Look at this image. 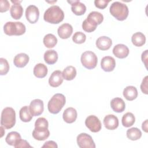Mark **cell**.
Instances as JSON below:
<instances>
[{"instance_id": "obj_23", "label": "cell", "mask_w": 148, "mask_h": 148, "mask_svg": "<svg viewBox=\"0 0 148 148\" xmlns=\"http://www.w3.org/2000/svg\"><path fill=\"white\" fill-rule=\"evenodd\" d=\"M47 66L42 63L37 64L34 68L33 73L34 75L38 78H43L47 74Z\"/></svg>"}, {"instance_id": "obj_37", "label": "cell", "mask_w": 148, "mask_h": 148, "mask_svg": "<svg viewBox=\"0 0 148 148\" xmlns=\"http://www.w3.org/2000/svg\"><path fill=\"white\" fill-rule=\"evenodd\" d=\"M109 2L110 1L106 0H95L94 1V4L97 8L103 9L108 6V4Z\"/></svg>"}, {"instance_id": "obj_30", "label": "cell", "mask_w": 148, "mask_h": 148, "mask_svg": "<svg viewBox=\"0 0 148 148\" xmlns=\"http://www.w3.org/2000/svg\"><path fill=\"white\" fill-rule=\"evenodd\" d=\"M43 42L46 47L51 49L56 45L57 43V39L53 34H48L44 36Z\"/></svg>"}, {"instance_id": "obj_44", "label": "cell", "mask_w": 148, "mask_h": 148, "mask_svg": "<svg viewBox=\"0 0 148 148\" xmlns=\"http://www.w3.org/2000/svg\"><path fill=\"white\" fill-rule=\"evenodd\" d=\"M0 129H1V138L3 136V132H2V131H3V127L1 125V127H0Z\"/></svg>"}, {"instance_id": "obj_2", "label": "cell", "mask_w": 148, "mask_h": 148, "mask_svg": "<svg viewBox=\"0 0 148 148\" xmlns=\"http://www.w3.org/2000/svg\"><path fill=\"white\" fill-rule=\"evenodd\" d=\"M109 11L110 14L119 21L125 20L129 13L128 6L125 4L119 1H116L112 3Z\"/></svg>"}, {"instance_id": "obj_41", "label": "cell", "mask_w": 148, "mask_h": 148, "mask_svg": "<svg viewBox=\"0 0 148 148\" xmlns=\"http://www.w3.org/2000/svg\"><path fill=\"white\" fill-rule=\"evenodd\" d=\"M42 147H53V148H57L58 146L57 143L53 140H49L46 142L44 145L42 146Z\"/></svg>"}, {"instance_id": "obj_5", "label": "cell", "mask_w": 148, "mask_h": 148, "mask_svg": "<svg viewBox=\"0 0 148 148\" xmlns=\"http://www.w3.org/2000/svg\"><path fill=\"white\" fill-rule=\"evenodd\" d=\"M3 31L5 34L9 36H19L25 32L26 28L25 25L20 21H8L3 26Z\"/></svg>"}, {"instance_id": "obj_29", "label": "cell", "mask_w": 148, "mask_h": 148, "mask_svg": "<svg viewBox=\"0 0 148 148\" xmlns=\"http://www.w3.org/2000/svg\"><path fill=\"white\" fill-rule=\"evenodd\" d=\"M19 116L20 120L23 122L30 121L33 116L29 111V106H24L22 107L19 111Z\"/></svg>"}, {"instance_id": "obj_40", "label": "cell", "mask_w": 148, "mask_h": 148, "mask_svg": "<svg viewBox=\"0 0 148 148\" xmlns=\"http://www.w3.org/2000/svg\"><path fill=\"white\" fill-rule=\"evenodd\" d=\"M147 79H148V76H146L144 77V79L142 80V82L140 84V89L141 91H142L143 93L145 94H147Z\"/></svg>"}, {"instance_id": "obj_16", "label": "cell", "mask_w": 148, "mask_h": 148, "mask_svg": "<svg viewBox=\"0 0 148 148\" xmlns=\"http://www.w3.org/2000/svg\"><path fill=\"white\" fill-rule=\"evenodd\" d=\"M129 49L124 44H117L113 49V54L119 58H124L129 54Z\"/></svg>"}, {"instance_id": "obj_21", "label": "cell", "mask_w": 148, "mask_h": 148, "mask_svg": "<svg viewBox=\"0 0 148 148\" xmlns=\"http://www.w3.org/2000/svg\"><path fill=\"white\" fill-rule=\"evenodd\" d=\"M29 56L24 53L17 54L13 60L14 65L18 68L24 67L29 61Z\"/></svg>"}, {"instance_id": "obj_19", "label": "cell", "mask_w": 148, "mask_h": 148, "mask_svg": "<svg viewBox=\"0 0 148 148\" xmlns=\"http://www.w3.org/2000/svg\"><path fill=\"white\" fill-rule=\"evenodd\" d=\"M77 116L76 110L72 107L66 108L62 114L64 120L67 123H72L76 120Z\"/></svg>"}, {"instance_id": "obj_20", "label": "cell", "mask_w": 148, "mask_h": 148, "mask_svg": "<svg viewBox=\"0 0 148 148\" xmlns=\"http://www.w3.org/2000/svg\"><path fill=\"white\" fill-rule=\"evenodd\" d=\"M110 106L114 112L121 113L125 110V104L122 98L116 97L111 100Z\"/></svg>"}, {"instance_id": "obj_1", "label": "cell", "mask_w": 148, "mask_h": 148, "mask_svg": "<svg viewBox=\"0 0 148 148\" xmlns=\"http://www.w3.org/2000/svg\"><path fill=\"white\" fill-rule=\"evenodd\" d=\"M64 18L63 10L57 5H53L49 7L45 12L43 15L44 20L51 24H58Z\"/></svg>"}, {"instance_id": "obj_7", "label": "cell", "mask_w": 148, "mask_h": 148, "mask_svg": "<svg viewBox=\"0 0 148 148\" xmlns=\"http://www.w3.org/2000/svg\"><path fill=\"white\" fill-rule=\"evenodd\" d=\"M77 143L80 148H95V145L92 137L86 134L81 133L79 134L76 138Z\"/></svg>"}, {"instance_id": "obj_31", "label": "cell", "mask_w": 148, "mask_h": 148, "mask_svg": "<svg viewBox=\"0 0 148 148\" xmlns=\"http://www.w3.org/2000/svg\"><path fill=\"white\" fill-rule=\"evenodd\" d=\"M135 121V117L134 115L131 112H127L123 116L121 123L124 127H130L132 126Z\"/></svg>"}, {"instance_id": "obj_39", "label": "cell", "mask_w": 148, "mask_h": 148, "mask_svg": "<svg viewBox=\"0 0 148 148\" xmlns=\"http://www.w3.org/2000/svg\"><path fill=\"white\" fill-rule=\"evenodd\" d=\"M10 3L7 0L0 1V12L1 13L5 12L9 9Z\"/></svg>"}, {"instance_id": "obj_43", "label": "cell", "mask_w": 148, "mask_h": 148, "mask_svg": "<svg viewBox=\"0 0 148 148\" xmlns=\"http://www.w3.org/2000/svg\"><path fill=\"white\" fill-rule=\"evenodd\" d=\"M142 130H143L145 132H147V120H146L142 123Z\"/></svg>"}, {"instance_id": "obj_25", "label": "cell", "mask_w": 148, "mask_h": 148, "mask_svg": "<svg viewBox=\"0 0 148 148\" xmlns=\"http://www.w3.org/2000/svg\"><path fill=\"white\" fill-rule=\"evenodd\" d=\"M10 13L12 18L18 20L23 14V8L20 3H14L10 8Z\"/></svg>"}, {"instance_id": "obj_26", "label": "cell", "mask_w": 148, "mask_h": 148, "mask_svg": "<svg viewBox=\"0 0 148 148\" xmlns=\"http://www.w3.org/2000/svg\"><path fill=\"white\" fill-rule=\"evenodd\" d=\"M131 41L134 46L140 47L143 46L146 42L145 35L140 32H136L132 35Z\"/></svg>"}, {"instance_id": "obj_3", "label": "cell", "mask_w": 148, "mask_h": 148, "mask_svg": "<svg viewBox=\"0 0 148 148\" xmlns=\"http://www.w3.org/2000/svg\"><path fill=\"white\" fill-rule=\"evenodd\" d=\"M16 123V112L11 107L4 108L1 113V125L6 129L12 128Z\"/></svg>"}, {"instance_id": "obj_38", "label": "cell", "mask_w": 148, "mask_h": 148, "mask_svg": "<svg viewBox=\"0 0 148 148\" xmlns=\"http://www.w3.org/2000/svg\"><path fill=\"white\" fill-rule=\"evenodd\" d=\"M16 148L19 147H32V146L29 144V143L24 139H20L18 140L13 146Z\"/></svg>"}, {"instance_id": "obj_13", "label": "cell", "mask_w": 148, "mask_h": 148, "mask_svg": "<svg viewBox=\"0 0 148 148\" xmlns=\"http://www.w3.org/2000/svg\"><path fill=\"white\" fill-rule=\"evenodd\" d=\"M116 66V61L111 56L103 57L101 61V66L105 72L112 71Z\"/></svg>"}, {"instance_id": "obj_33", "label": "cell", "mask_w": 148, "mask_h": 148, "mask_svg": "<svg viewBox=\"0 0 148 148\" xmlns=\"http://www.w3.org/2000/svg\"><path fill=\"white\" fill-rule=\"evenodd\" d=\"M20 139L21 135L20 134L16 131H12L7 135L5 138L6 142L10 146H14V145Z\"/></svg>"}, {"instance_id": "obj_12", "label": "cell", "mask_w": 148, "mask_h": 148, "mask_svg": "<svg viewBox=\"0 0 148 148\" xmlns=\"http://www.w3.org/2000/svg\"><path fill=\"white\" fill-rule=\"evenodd\" d=\"M67 2L71 5V10L75 15L81 16L86 12V6L84 3L80 2L79 0L68 1Z\"/></svg>"}, {"instance_id": "obj_14", "label": "cell", "mask_w": 148, "mask_h": 148, "mask_svg": "<svg viewBox=\"0 0 148 148\" xmlns=\"http://www.w3.org/2000/svg\"><path fill=\"white\" fill-rule=\"evenodd\" d=\"M105 128L109 130H114L119 126V119L113 114H108L103 119Z\"/></svg>"}, {"instance_id": "obj_35", "label": "cell", "mask_w": 148, "mask_h": 148, "mask_svg": "<svg viewBox=\"0 0 148 148\" xmlns=\"http://www.w3.org/2000/svg\"><path fill=\"white\" fill-rule=\"evenodd\" d=\"M86 39V35L82 32H76L72 36V40L77 44L83 43Z\"/></svg>"}, {"instance_id": "obj_15", "label": "cell", "mask_w": 148, "mask_h": 148, "mask_svg": "<svg viewBox=\"0 0 148 148\" xmlns=\"http://www.w3.org/2000/svg\"><path fill=\"white\" fill-rule=\"evenodd\" d=\"M62 72L60 70L54 71L49 79V85L53 87H57L60 86L63 82Z\"/></svg>"}, {"instance_id": "obj_18", "label": "cell", "mask_w": 148, "mask_h": 148, "mask_svg": "<svg viewBox=\"0 0 148 148\" xmlns=\"http://www.w3.org/2000/svg\"><path fill=\"white\" fill-rule=\"evenodd\" d=\"M112 45V39L106 36L99 37L96 40V46L101 50H107Z\"/></svg>"}, {"instance_id": "obj_4", "label": "cell", "mask_w": 148, "mask_h": 148, "mask_svg": "<svg viewBox=\"0 0 148 148\" xmlns=\"http://www.w3.org/2000/svg\"><path fill=\"white\" fill-rule=\"evenodd\" d=\"M65 97L63 94H54L48 102L47 108L49 112L52 114L58 113L65 105Z\"/></svg>"}, {"instance_id": "obj_8", "label": "cell", "mask_w": 148, "mask_h": 148, "mask_svg": "<svg viewBox=\"0 0 148 148\" xmlns=\"http://www.w3.org/2000/svg\"><path fill=\"white\" fill-rule=\"evenodd\" d=\"M86 126L92 132H99L102 128L99 119L94 115L88 116L85 120Z\"/></svg>"}, {"instance_id": "obj_11", "label": "cell", "mask_w": 148, "mask_h": 148, "mask_svg": "<svg viewBox=\"0 0 148 148\" xmlns=\"http://www.w3.org/2000/svg\"><path fill=\"white\" fill-rule=\"evenodd\" d=\"M29 109L33 116H37L41 114L44 110L43 102L40 99L32 100L29 106Z\"/></svg>"}, {"instance_id": "obj_34", "label": "cell", "mask_w": 148, "mask_h": 148, "mask_svg": "<svg viewBox=\"0 0 148 148\" xmlns=\"http://www.w3.org/2000/svg\"><path fill=\"white\" fill-rule=\"evenodd\" d=\"M87 17L91 18L92 20H94L98 25L102 23V22L103 20V15L97 11H92L90 12Z\"/></svg>"}, {"instance_id": "obj_9", "label": "cell", "mask_w": 148, "mask_h": 148, "mask_svg": "<svg viewBox=\"0 0 148 148\" xmlns=\"http://www.w3.org/2000/svg\"><path fill=\"white\" fill-rule=\"evenodd\" d=\"M50 135V131L48 127L45 126H35L32 132V136L38 140H45Z\"/></svg>"}, {"instance_id": "obj_42", "label": "cell", "mask_w": 148, "mask_h": 148, "mask_svg": "<svg viewBox=\"0 0 148 148\" xmlns=\"http://www.w3.org/2000/svg\"><path fill=\"white\" fill-rule=\"evenodd\" d=\"M147 50H146L142 54V62L144 63L146 68H147Z\"/></svg>"}, {"instance_id": "obj_28", "label": "cell", "mask_w": 148, "mask_h": 148, "mask_svg": "<svg viewBox=\"0 0 148 148\" xmlns=\"http://www.w3.org/2000/svg\"><path fill=\"white\" fill-rule=\"evenodd\" d=\"M97 25L98 24L91 18L87 17L82 23V28L87 32H91L96 29Z\"/></svg>"}, {"instance_id": "obj_36", "label": "cell", "mask_w": 148, "mask_h": 148, "mask_svg": "<svg viewBox=\"0 0 148 148\" xmlns=\"http://www.w3.org/2000/svg\"><path fill=\"white\" fill-rule=\"evenodd\" d=\"M9 70V65L8 61L3 58H0V75H6Z\"/></svg>"}, {"instance_id": "obj_24", "label": "cell", "mask_w": 148, "mask_h": 148, "mask_svg": "<svg viewBox=\"0 0 148 148\" xmlns=\"http://www.w3.org/2000/svg\"><path fill=\"white\" fill-rule=\"evenodd\" d=\"M58 60V54L54 50H48L44 54L45 61L50 65L55 64Z\"/></svg>"}, {"instance_id": "obj_32", "label": "cell", "mask_w": 148, "mask_h": 148, "mask_svg": "<svg viewBox=\"0 0 148 148\" xmlns=\"http://www.w3.org/2000/svg\"><path fill=\"white\" fill-rule=\"evenodd\" d=\"M126 134L127 138L132 140H138L142 136V132L136 127H132L127 130Z\"/></svg>"}, {"instance_id": "obj_10", "label": "cell", "mask_w": 148, "mask_h": 148, "mask_svg": "<svg viewBox=\"0 0 148 148\" xmlns=\"http://www.w3.org/2000/svg\"><path fill=\"white\" fill-rule=\"evenodd\" d=\"M25 17L27 20L31 24L36 23L39 17V11L38 8L34 5L28 6L25 10Z\"/></svg>"}, {"instance_id": "obj_17", "label": "cell", "mask_w": 148, "mask_h": 148, "mask_svg": "<svg viewBox=\"0 0 148 148\" xmlns=\"http://www.w3.org/2000/svg\"><path fill=\"white\" fill-rule=\"evenodd\" d=\"M73 32L72 25L68 23H64L60 25L57 30L58 36L62 39H68L69 38Z\"/></svg>"}, {"instance_id": "obj_22", "label": "cell", "mask_w": 148, "mask_h": 148, "mask_svg": "<svg viewBox=\"0 0 148 148\" xmlns=\"http://www.w3.org/2000/svg\"><path fill=\"white\" fill-rule=\"evenodd\" d=\"M123 96L128 101H133L138 97V90L132 86L126 87L123 90Z\"/></svg>"}, {"instance_id": "obj_6", "label": "cell", "mask_w": 148, "mask_h": 148, "mask_svg": "<svg viewBox=\"0 0 148 148\" xmlns=\"http://www.w3.org/2000/svg\"><path fill=\"white\" fill-rule=\"evenodd\" d=\"M83 66L88 69H92L96 67L98 58L96 54L91 51H86L82 53L80 58Z\"/></svg>"}, {"instance_id": "obj_27", "label": "cell", "mask_w": 148, "mask_h": 148, "mask_svg": "<svg viewBox=\"0 0 148 148\" xmlns=\"http://www.w3.org/2000/svg\"><path fill=\"white\" fill-rule=\"evenodd\" d=\"M62 77L66 80H72L76 76V69L73 66H66L62 72Z\"/></svg>"}]
</instances>
